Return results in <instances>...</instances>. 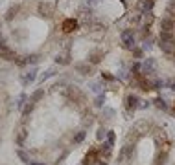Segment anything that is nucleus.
<instances>
[{
    "label": "nucleus",
    "instance_id": "7",
    "mask_svg": "<svg viewBox=\"0 0 175 165\" xmlns=\"http://www.w3.org/2000/svg\"><path fill=\"white\" fill-rule=\"evenodd\" d=\"M161 42H168V44L175 42L173 33H172V31H162V29H161Z\"/></svg>",
    "mask_w": 175,
    "mask_h": 165
},
{
    "label": "nucleus",
    "instance_id": "9",
    "mask_svg": "<svg viewBox=\"0 0 175 165\" xmlns=\"http://www.w3.org/2000/svg\"><path fill=\"white\" fill-rule=\"evenodd\" d=\"M74 68H76V70H78L79 73H83V75L90 73V66H89V64H81V62H79V64H76Z\"/></svg>",
    "mask_w": 175,
    "mask_h": 165
},
{
    "label": "nucleus",
    "instance_id": "5",
    "mask_svg": "<svg viewBox=\"0 0 175 165\" xmlns=\"http://www.w3.org/2000/svg\"><path fill=\"white\" fill-rule=\"evenodd\" d=\"M161 28H162V31H172V29L175 28V20L172 18V17H162Z\"/></svg>",
    "mask_w": 175,
    "mask_h": 165
},
{
    "label": "nucleus",
    "instance_id": "8",
    "mask_svg": "<svg viewBox=\"0 0 175 165\" xmlns=\"http://www.w3.org/2000/svg\"><path fill=\"white\" fill-rule=\"evenodd\" d=\"M96 156H98V151H96V149H92V151H90V152L87 154V158H85V165H90V163H94Z\"/></svg>",
    "mask_w": 175,
    "mask_h": 165
},
{
    "label": "nucleus",
    "instance_id": "2",
    "mask_svg": "<svg viewBox=\"0 0 175 165\" xmlns=\"http://www.w3.org/2000/svg\"><path fill=\"white\" fill-rule=\"evenodd\" d=\"M155 68H157V62H155V59H146V61L140 64V70H142V73H146V75H151V73H155Z\"/></svg>",
    "mask_w": 175,
    "mask_h": 165
},
{
    "label": "nucleus",
    "instance_id": "21",
    "mask_svg": "<svg viewBox=\"0 0 175 165\" xmlns=\"http://www.w3.org/2000/svg\"><path fill=\"white\" fill-rule=\"evenodd\" d=\"M41 96H42V90H39V92H37V94H35V96L31 97V101H37V99H39Z\"/></svg>",
    "mask_w": 175,
    "mask_h": 165
},
{
    "label": "nucleus",
    "instance_id": "20",
    "mask_svg": "<svg viewBox=\"0 0 175 165\" xmlns=\"http://www.w3.org/2000/svg\"><path fill=\"white\" fill-rule=\"evenodd\" d=\"M101 75H103V77H105V79H107V81H113V79H114V77H113V75H111V73H107V72H103V73H101Z\"/></svg>",
    "mask_w": 175,
    "mask_h": 165
},
{
    "label": "nucleus",
    "instance_id": "23",
    "mask_svg": "<svg viewBox=\"0 0 175 165\" xmlns=\"http://www.w3.org/2000/svg\"><path fill=\"white\" fill-rule=\"evenodd\" d=\"M100 165H107V163H105V162H100Z\"/></svg>",
    "mask_w": 175,
    "mask_h": 165
},
{
    "label": "nucleus",
    "instance_id": "22",
    "mask_svg": "<svg viewBox=\"0 0 175 165\" xmlns=\"http://www.w3.org/2000/svg\"><path fill=\"white\" fill-rule=\"evenodd\" d=\"M30 165H44V163H35V162H31Z\"/></svg>",
    "mask_w": 175,
    "mask_h": 165
},
{
    "label": "nucleus",
    "instance_id": "13",
    "mask_svg": "<svg viewBox=\"0 0 175 165\" xmlns=\"http://www.w3.org/2000/svg\"><path fill=\"white\" fill-rule=\"evenodd\" d=\"M103 116H105V119H113V116H114V110L113 108H103Z\"/></svg>",
    "mask_w": 175,
    "mask_h": 165
},
{
    "label": "nucleus",
    "instance_id": "19",
    "mask_svg": "<svg viewBox=\"0 0 175 165\" xmlns=\"http://www.w3.org/2000/svg\"><path fill=\"white\" fill-rule=\"evenodd\" d=\"M105 136H107V130H105V129H100V130H98V140H103Z\"/></svg>",
    "mask_w": 175,
    "mask_h": 165
},
{
    "label": "nucleus",
    "instance_id": "15",
    "mask_svg": "<svg viewBox=\"0 0 175 165\" xmlns=\"http://www.w3.org/2000/svg\"><path fill=\"white\" fill-rule=\"evenodd\" d=\"M103 103H105V97H103V96H98L94 105H96V107H103Z\"/></svg>",
    "mask_w": 175,
    "mask_h": 165
},
{
    "label": "nucleus",
    "instance_id": "12",
    "mask_svg": "<svg viewBox=\"0 0 175 165\" xmlns=\"http://www.w3.org/2000/svg\"><path fill=\"white\" fill-rule=\"evenodd\" d=\"M114 140H116V136H114V132L113 130H107V143L113 147L114 145Z\"/></svg>",
    "mask_w": 175,
    "mask_h": 165
},
{
    "label": "nucleus",
    "instance_id": "17",
    "mask_svg": "<svg viewBox=\"0 0 175 165\" xmlns=\"http://www.w3.org/2000/svg\"><path fill=\"white\" fill-rule=\"evenodd\" d=\"M83 138H85V132H83V130H81V132H78V136H76V138H74V143H79V141H81V140H83Z\"/></svg>",
    "mask_w": 175,
    "mask_h": 165
},
{
    "label": "nucleus",
    "instance_id": "24",
    "mask_svg": "<svg viewBox=\"0 0 175 165\" xmlns=\"http://www.w3.org/2000/svg\"><path fill=\"white\" fill-rule=\"evenodd\" d=\"M87 2H98V0H87Z\"/></svg>",
    "mask_w": 175,
    "mask_h": 165
},
{
    "label": "nucleus",
    "instance_id": "10",
    "mask_svg": "<svg viewBox=\"0 0 175 165\" xmlns=\"http://www.w3.org/2000/svg\"><path fill=\"white\" fill-rule=\"evenodd\" d=\"M153 103H155V107H157V108H161V110H168V105H166V101H164V99L157 97Z\"/></svg>",
    "mask_w": 175,
    "mask_h": 165
},
{
    "label": "nucleus",
    "instance_id": "6",
    "mask_svg": "<svg viewBox=\"0 0 175 165\" xmlns=\"http://www.w3.org/2000/svg\"><path fill=\"white\" fill-rule=\"evenodd\" d=\"M151 7H153V0H142V2L138 4V9H140L142 13H149Z\"/></svg>",
    "mask_w": 175,
    "mask_h": 165
},
{
    "label": "nucleus",
    "instance_id": "4",
    "mask_svg": "<svg viewBox=\"0 0 175 165\" xmlns=\"http://www.w3.org/2000/svg\"><path fill=\"white\" fill-rule=\"evenodd\" d=\"M125 101H127V108H129V110H135V108H138V107H140V103H142V101L138 99V96H135V94H129Z\"/></svg>",
    "mask_w": 175,
    "mask_h": 165
},
{
    "label": "nucleus",
    "instance_id": "16",
    "mask_svg": "<svg viewBox=\"0 0 175 165\" xmlns=\"http://www.w3.org/2000/svg\"><path fill=\"white\" fill-rule=\"evenodd\" d=\"M131 51H133V55H135L137 59H140V57H142V50H140V48H133Z\"/></svg>",
    "mask_w": 175,
    "mask_h": 165
},
{
    "label": "nucleus",
    "instance_id": "18",
    "mask_svg": "<svg viewBox=\"0 0 175 165\" xmlns=\"http://www.w3.org/2000/svg\"><path fill=\"white\" fill-rule=\"evenodd\" d=\"M166 84H168V88H170V90H175V77L168 79V81H166Z\"/></svg>",
    "mask_w": 175,
    "mask_h": 165
},
{
    "label": "nucleus",
    "instance_id": "14",
    "mask_svg": "<svg viewBox=\"0 0 175 165\" xmlns=\"http://www.w3.org/2000/svg\"><path fill=\"white\" fill-rule=\"evenodd\" d=\"M100 57H101V53H100V51L90 53V62H100Z\"/></svg>",
    "mask_w": 175,
    "mask_h": 165
},
{
    "label": "nucleus",
    "instance_id": "11",
    "mask_svg": "<svg viewBox=\"0 0 175 165\" xmlns=\"http://www.w3.org/2000/svg\"><path fill=\"white\" fill-rule=\"evenodd\" d=\"M159 46H161V50H162L164 53H172V51H173V48H172V46H170L168 42H161Z\"/></svg>",
    "mask_w": 175,
    "mask_h": 165
},
{
    "label": "nucleus",
    "instance_id": "3",
    "mask_svg": "<svg viewBox=\"0 0 175 165\" xmlns=\"http://www.w3.org/2000/svg\"><path fill=\"white\" fill-rule=\"evenodd\" d=\"M76 29H78V20L66 18V20L63 22V31H65V33H72V31H76Z\"/></svg>",
    "mask_w": 175,
    "mask_h": 165
},
{
    "label": "nucleus",
    "instance_id": "1",
    "mask_svg": "<svg viewBox=\"0 0 175 165\" xmlns=\"http://www.w3.org/2000/svg\"><path fill=\"white\" fill-rule=\"evenodd\" d=\"M120 39H122V44H124L127 50H133V48H135V33H133V29H125V31H122Z\"/></svg>",
    "mask_w": 175,
    "mask_h": 165
}]
</instances>
